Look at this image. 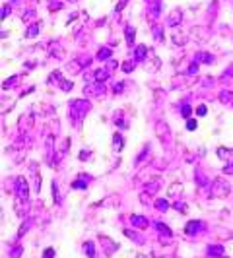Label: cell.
I'll return each mask as SVG.
<instances>
[{"instance_id":"3957f363","label":"cell","mask_w":233,"mask_h":258,"mask_svg":"<svg viewBox=\"0 0 233 258\" xmlns=\"http://www.w3.org/2000/svg\"><path fill=\"white\" fill-rule=\"evenodd\" d=\"M132 223L136 227H148V219L142 217V215H132Z\"/></svg>"},{"instance_id":"2e32d148","label":"cell","mask_w":233,"mask_h":258,"mask_svg":"<svg viewBox=\"0 0 233 258\" xmlns=\"http://www.w3.org/2000/svg\"><path fill=\"white\" fill-rule=\"evenodd\" d=\"M126 39H128V41L134 39V29H128V31H126Z\"/></svg>"},{"instance_id":"4fadbf2b","label":"cell","mask_w":233,"mask_h":258,"mask_svg":"<svg viewBox=\"0 0 233 258\" xmlns=\"http://www.w3.org/2000/svg\"><path fill=\"white\" fill-rule=\"evenodd\" d=\"M109 54H111V51H109V49H103V51L99 52V58H107Z\"/></svg>"},{"instance_id":"5b68a950","label":"cell","mask_w":233,"mask_h":258,"mask_svg":"<svg viewBox=\"0 0 233 258\" xmlns=\"http://www.w3.org/2000/svg\"><path fill=\"white\" fill-rule=\"evenodd\" d=\"M85 91H88V93H90V91H93L91 95H101V93H103L105 89H103V85H95V87H88Z\"/></svg>"},{"instance_id":"277c9868","label":"cell","mask_w":233,"mask_h":258,"mask_svg":"<svg viewBox=\"0 0 233 258\" xmlns=\"http://www.w3.org/2000/svg\"><path fill=\"white\" fill-rule=\"evenodd\" d=\"M220 254H223V248L218 245L214 246H208V256H220Z\"/></svg>"},{"instance_id":"30bf717a","label":"cell","mask_w":233,"mask_h":258,"mask_svg":"<svg viewBox=\"0 0 233 258\" xmlns=\"http://www.w3.org/2000/svg\"><path fill=\"white\" fill-rule=\"evenodd\" d=\"M85 252L90 256H93V243H85Z\"/></svg>"},{"instance_id":"9a60e30c","label":"cell","mask_w":233,"mask_h":258,"mask_svg":"<svg viewBox=\"0 0 233 258\" xmlns=\"http://www.w3.org/2000/svg\"><path fill=\"white\" fill-rule=\"evenodd\" d=\"M187 128H188V130H194V128H196V120H188V122H187Z\"/></svg>"},{"instance_id":"9c48e42d","label":"cell","mask_w":233,"mask_h":258,"mask_svg":"<svg viewBox=\"0 0 233 258\" xmlns=\"http://www.w3.org/2000/svg\"><path fill=\"white\" fill-rule=\"evenodd\" d=\"M157 229H159V231H163L165 235H171V229H167V227L163 225V223H157Z\"/></svg>"},{"instance_id":"6da1fadb","label":"cell","mask_w":233,"mask_h":258,"mask_svg":"<svg viewBox=\"0 0 233 258\" xmlns=\"http://www.w3.org/2000/svg\"><path fill=\"white\" fill-rule=\"evenodd\" d=\"M16 184H18V196L23 202H27V182H26V179L18 177V179H16Z\"/></svg>"},{"instance_id":"ac0fdd59","label":"cell","mask_w":233,"mask_h":258,"mask_svg":"<svg viewBox=\"0 0 233 258\" xmlns=\"http://www.w3.org/2000/svg\"><path fill=\"white\" fill-rule=\"evenodd\" d=\"M188 113H190V109H188L187 105H185V107H183V115H185V116H188Z\"/></svg>"},{"instance_id":"d6986e66","label":"cell","mask_w":233,"mask_h":258,"mask_svg":"<svg viewBox=\"0 0 233 258\" xmlns=\"http://www.w3.org/2000/svg\"><path fill=\"white\" fill-rule=\"evenodd\" d=\"M227 173H233V165H229V167H227Z\"/></svg>"},{"instance_id":"8fae6325","label":"cell","mask_w":233,"mask_h":258,"mask_svg":"<svg viewBox=\"0 0 233 258\" xmlns=\"http://www.w3.org/2000/svg\"><path fill=\"white\" fill-rule=\"evenodd\" d=\"M105 76H107V70H101V72H97L95 74V80L99 82V80H105Z\"/></svg>"},{"instance_id":"7a4b0ae2","label":"cell","mask_w":233,"mask_h":258,"mask_svg":"<svg viewBox=\"0 0 233 258\" xmlns=\"http://www.w3.org/2000/svg\"><path fill=\"white\" fill-rule=\"evenodd\" d=\"M200 229H204V223L202 221H188L187 227H185V231L188 235H196V231H200Z\"/></svg>"},{"instance_id":"e0dca14e","label":"cell","mask_w":233,"mask_h":258,"mask_svg":"<svg viewBox=\"0 0 233 258\" xmlns=\"http://www.w3.org/2000/svg\"><path fill=\"white\" fill-rule=\"evenodd\" d=\"M196 113H198V115H206V107H204V105H200V107L196 109Z\"/></svg>"},{"instance_id":"ba28073f","label":"cell","mask_w":233,"mask_h":258,"mask_svg":"<svg viewBox=\"0 0 233 258\" xmlns=\"http://www.w3.org/2000/svg\"><path fill=\"white\" fill-rule=\"evenodd\" d=\"M155 206H157V210H161V212H165V210H167V204H165V200H157V204H155Z\"/></svg>"},{"instance_id":"7c38bea8","label":"cell","mask_w":233,"mask_h":258,"mask_svg":"<svg viewBox=\"0 0 233 258\" xmlns=\"http://www.w3.org/2000/svg\"><path fill=\"white\" fill-rule=\"evenodd\" d=\"M19 252H21V248H19V246H14V250L10 252V254H12V258H19Z\"/></svg>"},{"instance_id":"8992f818","label":"cell","mask_w":233,"mask_h":258,"mask_svg":"<svg viewBox=\"0 0 233 258\" xmlns=\"http://www.w3.org/2000/svg\"><path fill=\"white\" fill-rule=\"evenodd\" d=\"M196 60H206V62H212L214 58H212V54H206V52H200V54H196Z\"/></svg>"},{"instance_id":"52a82bcc","label":"cell","mask_w":233,"mask_h":258,"mask_svg":"<svg viewBox=\"0 0 233 258\" xmlns=\"http://www.w3.org/2000/svg\"><path fill=\"white\" fill-rule=\"evenodd\" d=\"M144 54H146V47H138L136 49V60H142Z\"/></svg>"},{"instance_id":"5bb4252c","label":"cell","mask_w":233,"mask_h":258,"mask_svg":"<svg viewBox=\"0 0 233 258\" xmlns=\"http://www.w3.org/2000/svg\"><path fill=\"white\" fill-rule=\"evenodd\" d=\"M52 256H54V250H52V248H47V250H45V256H43V258H52Z\"/></svg>"}]
</instances>
